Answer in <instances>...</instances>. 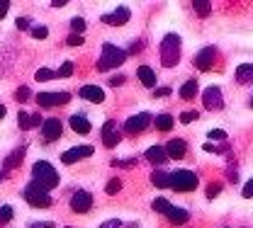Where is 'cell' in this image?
<instances>
[{
	"label": "cell",
	"instance_id": "5bb4252c",
	"mask_svg": "<svg viewBox=\"0 0 253 228\" xmlns=\"http://www.w3.org/2000/svg\"><path fill=\"white\" fill-rule=\"evenodd\" d=\"M214 59H217V49H214V46H207V49H202V51L195 56V65H197L200 70H210L212 64H214Z\"/></svg>",
	"mask_w": 253,
	"mask_h": 228
},
{
	"label": "cell",
	"instance_id": "9c48e42d",
	"mask_svg": "<svg viewBox=\"0 0 253 228\" xmlns=\"http://www.w3.org/2000/svg\"><path fill=\"white\" fill-rule=\"evenodd\" d=\"M61 131H63V124L56 119V117H51V119H44V122H42V136H44V141H46V143L59 141Z\"/></svg>",
	"mask_w": 253,
	"mask_h": 228
},
{
	"label": "cell",
	"instance_id": "681fc988",
	"mask_svg": "<svg viewBox=\"0 0 253 228\" xmlns=\"http://www.w3.org/2000/svg\"><path fill=\"white\" fill-rule=\"evenodd\" d=\"M2 177H5V172H0V182H2Z\"/></svg>",
	"mask_w": 253,
	"mask_h": 228
},
{
	"label": "cell",
	"instance_id": "277c9868",
	"mask_svg": "<svg viewBox=\"0 0 253 228\" xmlns=\"http://www.w3.org/2000/svg\"><path fill=\"white\" fill-rule=\"evenodd\" d=\"M197 185H200V180H197V175L192 170H175V172H170V187L175 192H192V190H197Z\"/></svg>",
	"mask_w": 253,
	"mask_h": 228
},
{
	"label": "cell",
	"instance_id": "6da1fadb",
	"mask_svg": "<svg viewBox=\"0 0 253 228\" xmlns=\"http://www.w3.org/2000/svg\"><path fill=\"white\" fill-rule=\"evenodd\" d=\"M32 180H34V185L42 187L44 192L59 187V172L54 170V165L46 163V161L34 163V167H32Z\"/></svg>",
	"mask_w": 253,
	"mask_h": 228
},
{
	"label": "cell",
	"instance_id": "30bf717a",
	"mask_svg": "<svg viewBox=\"0 0 253 228\" xmlns=\"http://www.w3.org/2000/svg\"><path fill=\"white\" fill-rule=\"evenodd\" d=\"M37 102L39 107H61L66 102H71V95L68 93H39Z\"/></svg>",
	"mask_w": 253,
	"mask_h": 228
},
{
	"label": "cell",
	"instance_id": "d4e9b609",
	"mask_svg": "<svg viewBox=\"0 0 253 228\" xmlns=\"http://www.w3.org/2000/svg\"><path fill=\"white\" fill-rule=\"evenodd\" d=\"M151 182H154L156 187H170V175L158 170V172H154V175H151Z\"/></svg>",
	"mask_w": 253,
	"mask_h": 228
},
{
	"label": "cell",
	"instance_id": "9a60e30c",
	"mask_svg": "<svg viewBox=\"0 0 253 228\" xmlns=\"http://www.w3.org/2000/svg\"><path fill=\"white\" fill-rule=\"evenodd\" d=\"M185 151H188V146H185L183 138H173V141H168V146H166V156L173 158V161H180V158L185 156Z\"/></svg>",
	"mask_w": 253,
	"mask_h": 228
},
{
	"label": "cell",
	"instance_id": "2e32d148",
	"mask_svg": "<svg viewBox=\"0 0 253 228\" xmlns=\"http://www.w3.org/2000/svg\"><path fill=\"white\" fill-rule=\"evenodd\" d=\"M39 122H44L39 114H27V112H20V114H17V124H20V129H25V131L37 129Z\"/></svg>",
	"mask_w": 253,
	"mask_h": 228
},
{
	"label": "cell",
	"instance_id": "bcb514c9",
	"mask_svg": "<svg viewBox=\"0 0 253 228\" xmlns=\"http://www.w3.org/2000/svg\"><path fill=\"white\" fill-rule=\"evenodd\" d=\"M168 93H170V90H168V88H161V90H156V98H166V95H168Z\"/></svg>",
	"mask_w": 253,
	"mask_h": 228
},
{
	"label": "cell",
	"instance_id": "4316f807",
	"mask_svg": "<svg viewBox=\"0 0 253 228\" xmlns=\"http://www.w3.org/2000/svg\"><path fill=\"white\" fill-rule=\"evenodd\" d=\"M192 7H195V12H197L200 17H207V15L212 12V7H210V2H207V0H195V2H192Z\"/></svg>",
	"mask_w": 253,
	"mask_h": 228
},
{
	"label": "cell",
	"instance_id": "1f68e13d",
	"mask_svg": "<svg viewBox=\"0 0 253 228\" xmlns=\"http://www.w3.org/2000/svg\"><path fill=\"white\" fill-rule=\"evenodd\" d=\"M56 75H59V78H71V75H73V61H66V64L56 70Z\"/></svg>",
	"mask_w": 253,
	"mask_h": 228
},
{
	"label": "cell",
	"instance_id": "836d02e7",
	"mask_svg": "<svg viewBox=\"0 0 253 228\" xmlns=\"http://www.w3.org/2000/svg\"><path fill=\"white\" fill-rule=\"evenodd\" d=\"M120 187H122V182H120V180H110V182H107V187H105V192H107V195H117V192H120Z\"/></svg>",
	"mask_w": 253,
	"mask_h": 228
},
{
	"label": "cell",
	"instance_id": "4fadbf2b",
	"mask_svg": "<svg viewBox=\"0 0 253 228\" xmlns=\"http://www.w3.org/2000/svg\"><path fill=\"white\" fill-rule=\"evenodd\" d=\"M120 141H122V136H120L117 124H115L112 119H107V122H105V127H102V143H105L107 148H115Z\"/></svg>",
	"mask_w": 253,
	"mask_h": 228
},
{
	"label": "cell",
	"instance_id": "ac0fdd59",
	"mask_svg": "<svg viewBox=\"0 0 253 228\" xmlns=\"http://www.w3.org/2000/svg\"><path fill=\"white\" fill-rule=\"evenodd\" d=\"M166 216H168V221L170 224H175V226H183V224H188L190 214L185 209H178V206H170L168 211H166Z\"/></svg>",
	"mask_w": 253,
	"mask_h": 228
},
{
	"label": "cell",
	"instance_id": "d6a6232c",
	"mask_svg": "<svg viewBox=\"0 0 253 228\" xmlns=\"http://www.w3.org/2000/svg\"><path fill=\"white\" fill-rule=\"evenodd\" d=\"M30 34L34 36V39H46V34H49V30H46L44 25H39V27H30Z\"/></svg>",
	"mask_w": 253,
	"mask_h": 228
},
{
	"label": "cell",
	"instance_id": "4dcf8cb0",
	"mask_svg": "<svg viewBox=\"0 0 253 228\" xmlns=\"http://www.w3.org/2000/svg\"><path fill=\"white\" fill-rule=\"evenodd\" d=\"M71 30H73V34H83L85 32V20L83 17H73L71 20Z\"/></svg>",
	"mask_w": 253,
	"mask_h": 228
},
{
	"label": "cell",
	"instance_id": "603a6c76",
	"mask_svg": "<svg viewBox=\"0 0 253 228\" xmlns=\"http://www.w3.org/2000/svg\"><path fill=\"white\" fill-rule=\"evenodd\" d=\"M178 95H180L183 99H192L195 95H197V80H188V83L178 90Z\"/></svg>",
	"mask_w": 253,
	"mask_h": 228
},
{
	"label": "cell",
	"instance_id": "f546056e",
	"mask_svg": "<svg viewBox=\"0 0 253 228\" xmlns=\"http://www.w3.org/2000/svg\"><path fill=\"white\" fill-rule=\"evenodd\" d=\"M12 216H15V209H12V206H7V204L0 206V226H5Z\"/></svg>",
	"mask_w": 253,
	"mask_h": 228
},
{
	"label": "cell",
	"instance_id": "8d00e7d4",
	"mask_svg": "<svg viewBox=\"0 0 253 228\" xmlns=\"http://www.w3.org/2000/svg\"><path fill=\"white\" fill-rule=\"evenodd\" d=\"M210 138H212V141H214V138H219V141H226V131L212 129V131H210Z\"/></svg>",
	"mask_w": 253,
	"mask_h": 228
},
{
	"label": "cell",
	"instance_id": "ee69618b",
	"mask_svg": "<svg viewBox=\"0 0 253 228\" xmlns=\"http://www.w3.org/2000/svg\"><path fill=\"white\" fill-rule=\"evenodd\" d=\"M100 228H120V219H110L107 224H102Z\"/></svg>",
	"mask_w": 253,
	"mask_h": 228
},
{
	"label": "cell",
	"instance_id": "83f0119b",
	"mask_svg": "<svg viewBox=\"0 0 253 228\" xmlns=\"http://www.w3.org/2000/svg\"><path fill=\"white\" fill-rule=\"evenodd\" d=\"M34 78H37V83H44V80H51V78H56V70H49V68H39V70L34 73Z\"/></svg>",
	"mask_w": 253,
	"mask_h": 228
},
{
	"label": "cell",
	"instance_id": "e0dca14e",
	"mask_svg": "<svg viewBox=\"0 0 253 228\" xmlns=\"http://www.w3.org/2000/svg\"><path fill=\"white\" fill-rule=\"evenodd\" d=\"M236 83L239 85H253V64H241L236 68Z\"/></svg>",
	"mask_w": 253,
	"mask_h": 228
},
{
	"label": "cell",
	"instance_id": "74e56055",
	"mask_svg": "<svg viewBox=\"0 0 253 228\" xmlns=\"http://www.w3.org/2000/svg\"><path fill=\"white\" fill-rule=\"evenodd\" d=\"M15 98L20 99V102H25V99L30 98V88H20V90L15 93Z\"/></svg>",
	"mask_w": 253,
	"mask_h": 228
},
{
	"label": "cell",
	"instance_id": "cb8c5ba5",
	"mask_svg": "<svg viewBox=\"0 0 253 228\" xmlns=\"http://www.w3.org/2000/svg\"><path fill=\"white\" fill-rule=\"evenodd\" d=\"M156 129L158 131H170L173 129V117H170V114H158L156 117Z\"/></svg>",
	"mask_w": 253,
	"mask_h": 228
},
{
	"label": "cell",
	"instance_id": "7402d4cb",
	"mask_svg": "<svg viewBox=\"0 0 253 228\" xmlns=\"http://www.w3.org/2000/svg\"><path fill=\"white\" fill-rule=\"evenodd\" d=\"M136 75H139V80H141L146 88H154V85H156V73H154L149 65H139Z\"/></svg>",
	"mask_w": 253,
	"mask_h": 228
},
{
	"label": "cell",
	"instance_id": "ab89813d",
	"mask_svg": "<svg viewBox=\"0 0 253 228\" xmlns=\"http://www.w3.org/2000/svg\"><path fill=\"white\" fill-rule=\"evenodd\" d=\"M244 196H246V199H253V180H249V182L244 185Z\"/></svg>",
	"mask_w": 253,
	"mask_h": 228
},
{
	"label": "cell",
	"instance_id": "f35d334b",
	"mask_svg": "<svg viewBox=\"0 0 253 228\" xmlns=\"http://www.w3.org/2000/svg\"><path fill=\"white\" fill-rule=\"evenodd\" d=\"M17 30H30V17H17Z\"/></svg>",
	"mask_w": 253,
	"mask_h": 228
},
{
	"label": "cell",
	"instance_id": "e575fe53",
	"mask_svg": "<svg viewBox=\"0 0 253 228\" xmlns=\"http://www.w3.org/2000/svg\"><path fill=\"white\" fill-rule=\"evenodd\" d=\"M197 117H200L197 112H183V114H180V122H183V124H192V122H197Z\"/></svg>",
	"mask_w": 253,
	"mask_h": 228
},
{
	"label": "cell",
	"instance_id": "8fae6325",
	"mask_svg": "<svg viewBox=\"0 0 253 228\" xmlns=\"http://www.w3.org/2000/svg\"><path fill=\"white\" fill-rule=\"evenodd\" d=\"M202 102H205V107H207V109H212V112H219L221 107H224V98H221V90L217 88V85L207 88V90L202 93Z\"/></svg>",
	"mask_w": 253,
	"mask_h": 228
},
{
	"label": "cell",
	"instance_id": "484cf974",
	"mask_svg": "<svg viewBox=\"0 0 253 228\" xmlns=\"http://www.w3.org/2000/svg\"><path fill=\"white\" fill-rule=\"evenodd\" d=\"M22 156H25V148H17L15 153H10V156H7V161H5V167L10 170V167L20 165V163H22Z\"/></svg>",
	"mask_w": 253,
	"mask_h": 228
},
{
	"label": "cell",
	"instance_id": "7bdbcfd3",
	"mask_svg": "<svg viewBox=\"0 0 253 228\" xmlns=\"http://www.w3.org/2000/svg\"><path fill=\"white\" fill-rule=\"evenodd\" d=\"M219 192H221V187H219V185H212V187L207 190V196H210V199H214V196L219 195Z\"/></svg>",
	"mask_w": 253,
	"mask_h": 228
},
{
	"label": "cell",
	"instance_id": "3957f363",
	"mask_svg": "<svg viewBox=\"0 0 253 228\" xmlns=\"http://www.w3.org/2000/svg\"><path fill=\"white\" fill-rule=\"evenodd\" d=\"M125 61H126V51L117 49V46L110 44V41H105V44H102V56H100V61H97V70L117 68V65L125 64Z\"/></svg>",
	"mask_w": 253,
	"mask_h": 228
},
{
	"label": "cell",
	"instance_id": "7a4b0ae2",
	"mask_svg": "<svg viewBox=\"0 0 253 228\" xmlns=\"http://www.w3.org/2000/svg\"><path fill=\"white\" fill-rule=\"evenodd\" d=\"M180 61V36L178 34H166L161 41V64L166 68H173Z\"/></svg>",
	"mask_w": 253,
	"mask_h": 228
},
{
	"label": "cell",
	"instance_id": "7c38bea8",
	"mask_svg": "<svg viewBox=\"0 0 253 228\" xmlns=\"http://www.w3.org/2000/svg\"><path fill=\"white\" fill-rule=\"evenodd\" d=\"M90 156H93V146H76V148H68L63 153L61 161L66 165H73V163H78L81 158H90Z\"/></svg>",
	"mask_w": 253,
	"mask_h": 228
},
{
	"label": "cell",
	"instance_id": "ffe728a7",
	"mask_svg": "<svg viewBox=\"0 0 253 228\" xmlns=\"http://www.w3.org/2000/svg\"><path fill=\"white\" fill-rule=\"evenodd\" d=\"M146 161L154 165H163L168 161V156H166V148H161V146H151L149 151H146Z\"/></svg>",
	"mask_w": 253,
	"mask_h": 228
},
{
	"label": "cell",
	"instance_id": "b9f144b4",
	"mask_svg": "<svg viewBox=\"0 0 253 228\" xmlns=\"http://www.w3.org/2000/svg\"><path fill=\"white\" fill-rule=\"evenodd\" d=\"M7 10H10V2L7 0H0V20L7 15Z\"/></svg>",
	"mask_w": 253,
	"mask_h": 228
},
{
	"label": "cell",
	"instance_id": "52a82bcc",
	"mask_svg": "<svg viewBox=\"0 0 253 228\" xmlns=\"http://www.w3.org/2000/svg\"><path fill=\"white\" fill-rule=\"evenodd\" d=\"M90 206H93V195H90V192L78 190V192L71 195V209H73L76 214H85V211H90Z\"/></svg>",
	"mask_w": 253,
	"mask_h": 228
},
{
	"label": "cell",
	"instance_id": "5b68a950",
	"mask_svg": "<svg viewBox=\"0 0 253 228\" xmlns=\"http://www.w3.org/2000/svg\"><path fill=\"white\" fill-rule=\"evenodd\" d=\"M22 196L27 199V204L37 206V209H49V206H51V196H49V192H44V190L37 187L34 182H30V185L25 187Z\"/></svg>",
	"mask_w": 253,
	"mask_h": 228
},
{
	"label": "cell",
	"instance_id": "d590c367",
	"mask_svg": "<svg viewBox=\"0 0 253 228\" xmlns=\"http://www.w3.org/2000/svg\"><path fill=\"white\" fill-rule=\"evenodd\" d=\"M66 44H68V46H81V44H83V36H81V34H71V36L66 39Z\"/></svg>",
	"mask_w": 253,
	"mask_h": 228
},
{
	"label": "cell",
	"instance_id": "60d3db41",
	"mask_svg": "<svg viewBox=\"0 0 253 228\" xmlns=\"http://www.w3.org/2000/svg\"><path fill=\"white\" fill-rule=\"evenodd\" d=\"M122 83H125V75H115V78H110V85H112V88H120Z\"/></svg>",
	"mask_w": 253,
	"mask_h": 228
},
{
	"label": "cell",
	"instance_id": "d6986e66",
	"mask_svg": "<svg viewBox=\"0 0 253 228\" xmlns=\"http://www.w3.org/2000/svg\"><path fill=\"white\" fill-rule=\"evenodd\" d=\"M81 98L90 99V102H105V93L97 88V85H85V88H81Z\"/></svg>",
	"mask_w": 253,
	"mask_h": 228
},
{
	"label": "cell",
	"instance_id": "7dc6e473",
	"mask_svg": "<svg viewBox=\"0 0 253 228\" xmlns=\"http://www.w3.org/2000/svg\"><path fill=\"white\" fill-rule=\"evenodd\" d=\"M51 5H54V7H63V5H68V0H54Z\"/></svg>",
	"mask_w": 253,
	"mask_h": 228
},
{
	"label": "cell",
	"instance_id": "ba28073f",
	"mask_svg": "<svg viewBox=\"0 0 253 228\" xmlns=\"http://www.w3.org/2000/svg\"><path fill=\"white\" fill-rule=\"evenodd\" d=\"M129 20H131V12H129V7H125V5H120L117 10L102 15V22L110 25V27H122V25H126Z\"/></svg>",
	"mask_w": 253,
	"mask_h": 228
},
{
	"label": "cell",
	"instance_id": "44dd1931",
	"mask_svg": "<svg viewBox=\"0 0 253 228\" xmlns=\"http://www.w3.org/2000/svg\"><path fill=\"white\" fill-rule=\"evenodd\" d=\"M71 129L76 131V133H90V122H88V117L73 114V117H71Z\"/></svg>",
	"mask_w": 253,
	"mask_h": 228
},
{
	"label": "cell",
	"instance_id": "8992f818",
	"mask_svg": "<svg viewBox=\"0 0 253 228\" xmlns=\"http://www.w3.org/2000/svg\"><path fill=\"white\" fill-rule=\"evenodd\" d=\"M151 122H154V117H151L149 112H139V114H134V117H129V119H126L125 131L126 133H131V136H134V133H141V131L151 124Z\"/></svg>",
	"mask_w": 253,
	"mask_h": 228
},
{
	"label": "cell",
	"instance_id": "f1b7e54d",
	"mask_svg": "<svg viewBox=\"0 0 253 228\" xmlns=\"http://www.w3.org/2000/svg\"><path fill=\"white\" fill-rule=\"evenodd\" d=\"M151 206H154V211H161V214H166V211H168V209H170L173 204H170L168 199L158 196V199H154V204H151Z\"/></svg>",
	"mask_w": 253,
	"mask_h": 228
},
{
	"label": "cell",
	"instance_id": "c3c4849f",
	"mask_svg": "<svg viewBox=\"0 0 253 228\" xmlns=\"http://www.w3.org/2000/svg\"><path fill=\"white\" fill-rule=\"evenodd\" d=\"M2 117H5V107L0 104V119H2Z\"/></svg>",
	"mask_w": 253,
	"mask_h": 228
},
{
	"label": "cell",
	"instance_id": "f6af8a7d",
	"mask_svg": "<svg viewBox=\"0 0 253 228\" xmlns=\"http://www.w3.org/2000/svg\"><path fill=\"white\" fill-rule=\"evenodd\" d=\"M30 228H54V224L51 221H46V224H32Z\"/></svg>",
	"mask_w": 253,
	"mask_h": 228
}]
</instances>
